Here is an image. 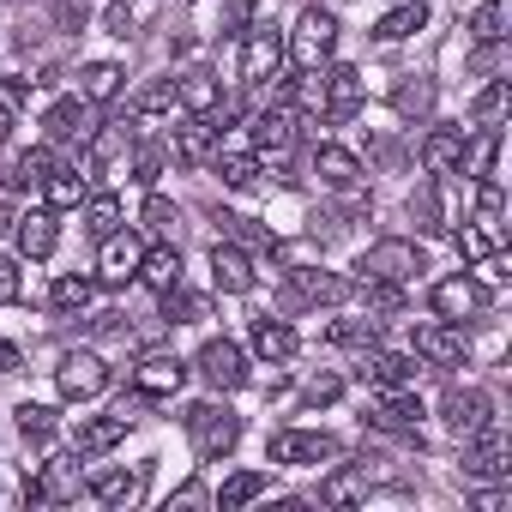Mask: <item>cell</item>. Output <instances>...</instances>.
<instances>
[{
    "instance_id": "cell-46",
    "label": "cell",
    "mask_w": 512,
    "mask_h": 512,
    "mask_svg": "<svg viewBox=\"0 0 512 512\" xmlns=\"http://www.w3.org/2000/svg\"><path fill=\"white\" fill-rule=\"evenodd\" d=\"M133 109H139V121H157V115H169V109H175V79H157V85H145V91L133 97Z\"/></svg>"
},
{
    "instance_id": "cell-43",
    "label": "cell",
    "mask_w": 512,
    "mask_h": 512,
    "mask_svg": "<svg viewBox=\"0 0 512 512\" xmlns=\"http://www.w3.org/2000/svg\"><path fill=\"white\" fill-rule=\"evenodd\" d=\"M43 193H49V205H55V211H67V205H79V199L91 193V181H85V175H73V169H55V175L43 181Z\"/></svg>"
},
{
    "instance_id": "cell-5",
    "label": "cell",
    "mask_w": 512,
    "mask_h": 512,
    "mask_svg": "<svg viewBox=\"0 0 512 512\" xmlns=\"http://www.w3.org/2000/svg\"><path fill=\"white\" fill-rule=\"evenodd\" d=\"M356 272L386 278V284H410V278L428 272V260H422V247H416V241H374V247L362 253V266H356Z\"/></svg>"
},
{
    "instance_id": "cell-20",
    "label": "cell",
    "mask_w": 512,
    "mask_h": 512,
    "mask_svg": "<svg viewBox=\"0 0 512 512\" xmlns=\"http://www.w3.org/2000/svg\"><path fill=\"white\" fill-rule=\"evenodd\" d=\"M13 235H19V253H25V260H49L55 241H61L55 211H25V217H13Z\"/></svg>"
},
{
    "instance_id": "cell-53",
    "label": "cell",
    "mask_w": 512,
    "mask_h": 512,
    "mask_svg": "<svg viewBox=\"0 0 512 512\" xmlns=\"http://www.w3.org/2000/svg\"><path fill=\"white\" fill-rule=\"evenodd\" d=\"M91 0H55V31H85Z\"/></svg>"
},
{
    "instance_id": "cell-18",
    "label": "cell",
    "mask_w": 512,
    "mask_h": 512,
    "mask_svg": "<svg viewBox=\"0 0 512 512\" xmlns=\"http://www.w3.org/2000/svg\"><path fill=\"white\" fill-rule=\"evenodd\" d=\"M416 356H392V350H374L368 362H362V380L368 386H380V392H404V386H416Z\"/></svg>"
},
{
    "instance_id": "cell-4",
    "label": "cell",
    "mask_w": 512,
    "mask_h": 512,
    "mask_svg": "<svg viewBox=\"0 0 512 512\" xmlns=\"http://www.w3.org/2000/svg\"><path fill=\"white\" fill-rule=\"evenodd\" d=\"M193 368H199V380H205L211 392H241V386H247V356H241V344H229V338H205L199 356H193Z\"/></svg>"
},
{
    "instance_id": "cell-23",
    "label": "cell",
    "mask_w": 512,
    "mask_h": 512,
    "mask_svg": "<svg viewBox=\"0 0 512 512\" xmlns=\"http://www.w3.org/2000/svg\"><path fill=\"white\" fill-rule=\"evenodd\" d=\"M314 175H320L326 187H338V193L362 187V163H356L344 145H320V151H314Z\"/></svg>"
},
{
    "instance_id": "cell-12",
    "label": "cell",
    "mask_w": 512,
    "mask_h": 512,
    "mask_svg": "<svg viewBox=\"0 0 512 512\" xmlns=\"http://www.w3.org/2000/svg\"><path fill=\"white\" fill-rule=\"evenodd\" d=\"M127 428H133V416H127V410L91 416V422H79V428H73V452H79V458H97V452L121 446V440H127Z\"/></svg>"
},
{
    "instance_id": "cell-61",
    "label": "cell",
    "mask_w": 512,
    "mask_h": 512,
    "mask_svg": "<svg viewBox=\"0 0 512 512\" xmlns=\"http://www.w3.org/2000/svg\"><path fill=\"white\" fill-rule=\"evenodd\" d=\"M13 133V115H7V103H0V139H7Z\"/></svg>"
},
{
    "instance_id": "cell-27",
    "label": "cell",
    "mask_w": 512,
    "mask_h": 512,
    "mask_svg": "<svg viewBox=\"0 0 512 512\" xmlns=\"http://www.w3.org/2000/svg\"><path fill=\"white\" fill-rule=\"evenodd\" d=\"M488 296H482V284H470V278H446V284H434V308H440V320H464V314H476Z\"/></svg>"
},
{
    "instance_id": "cell-36",
    "label": "cell",
    "mask_w": 512,
    "mask_h": 512,
    "mask_svg": "<svg viewBox=\"0 0 512 512\" xmlns=\"http://www.w3.org/2000/svg\"><path fill=\"white\" fill-rule=\"evenodd\" d=\"M266 488H272V476H266V470H235V476L217 488V506H223V512H235V506H247V500H260Z\"/></svg>"
},
{
    "instance_id": "cell-52",
    "label": "cell",
    "mask_w": 512,
    "mask_h": 512,
    "mask_svg": "<svg viewBox=\"0 0 512 512\" xmlns=\"http://www.w3.org/2000/svg\"><path fill=\"white\" fill-rule=\"evenodd\" d=\"M338 392H344V380H338V374H314V380L302 386V404H308V410H320V404H338Z\"/></svg>"
},
{
    "instance_id": "cell-21",
    "label": "cell",
    "mask_w": 512,
    "mask_h": 512,
    "mask_svg": "<svg viewBox=\"0 0 512 512\" xmlns=\"http://www.w3.org/2000/svg\"><path fill=\"white\" fill-rule=\"evenodd\" d=\"M217 133H223V127H217L211 115L181 121V127H175V163H187V169H193V163H205V157L217 151Z\"/></svg>"
},
{
    "instance_id": "cell-22",
    "label": "cell",
    "mask_w": 512,
    "mask_h": 512,
    "mask_svg": "<svg viewBox=\"0 0 512 512\" xmlns=\"http://www.w3.org/2000/svg\"><path fill=\"white\" fill-rule=\"evenodd\" d=\"M175 103H181V109H193V115H211V109L223 103V85H217V73H205V67L181 73V79H175Z\"/></svg>"
},
{
    "instance_id": "cell-2",
    "label": "cell",
    "mask_w": 512,
    "mask_h": 512,
    "mask_svg": "<svg viewBox=\"0 0 512 512\" xmlns=\"http://www.w3.org/2000/svg\"><path fill=\"white\" fill-rule=\"evenodd\" d=\"M332 49H338V19H332L326 7H308V13L296 19V31H290L284 55H290L302 73H320V67L332 61Z\"/></svg>"
},
{
    "instance_id": "cell-15",
    "label": "cell",
    "mask_w": 512,
    "mask_h": 512,
    "mask_svg": "<svg viewBox=\"0 0 512 512\" xmlns=\"http://www.w3.org/2000/svg\"><path fill=\"white\" fill-rule=\"evenodd\" d=\"M79 494V452L73 458H49L37 470V482L25 476V500H73Z\"/></svg>"
},
{
    "instance_id": "cell-55",
    "label": "cell",
    "mask_w": 512,
    "mask_h": 512,
    "mask_svg": "<svg viewBox=\"0 0 512 512\" xmlns=\"http://www.w3.org/2000/svg\"><path fill=\"white\" fill-rule=\"evenodd\" d=\"M145 223H151V229H175L181 217H175V205H169V199H157V193H151V199H145Z\"/></svg>"
},
{
    "instance_id": "cell-39",
    "label": "cell",
    "mask_w": 512,
    "mask_h": 512,
    "mask_svg": "<svg viewBox=\"0 0 512 512\" xmlns=\"http://www.w3.org/2000/svg\"><path fill=\"white\" fill-rule=\"evenodd\" d=\"M115 91H121V67H115V61H91V67L79 73V97H85V103H109Z\"/></svg>"
},
{
    "instance_id": "cell-49",
    "label": "cell",
    "mask_w": 512,
    "mask_h": 512,
    "mask_svg": "<svg viewBox=\"0 0 512 512\" xmlns=\"http://www.w3.org/2000/svg\"><path fill=\"white\" fill-rule=\"evenodd\" d=\"M506 97H512V91H506V79H494V85H488V91H482V97L470 103V115H476L482 127H494V121L506 115Z\"/></svg>"
},
{
    "instance_id": "cell-7",
    "label": "cell",
    "mask_w": 512,
    "mask_h": 512,
    "mask_svg": "<svg viewBox=\"0 0 512 512\" xmlns=\"http://www.w3.org/2000/svg\"><path fill=\"white\" fill-rule=\"evenodd\" d=\"M440 416H446V434L452 440H470V434H482L488 422H494V404H488V392H476V386H452L446 392V404H440Z\"/></svg>"
},
{
    "instance_id": "cell-60",
    "label": "cell",
    "mask_w": 512,
    "mask_h": 512,
    "mask_svg": "<svg viewBox=\"0 0 512 512\" xmlns=\"http://www.w3.org/2000/svg\"><path fill=\"white\" fill-rule=\"evenodd\" d=\"M13 368H19V356H13V344H7V338H0V374H13Z\"/></svg>"
},
{
    "instance_id": "cell-29",
    "label": "cell",
    "mask_w": 512,
    "mask_h": 512,
    "mask_svg": "<svg viewBox=\"0 0 512 512\" xmlns=\"http://www.w3.org/2000/svg\"><path fill=\"white\" fill-rule=\"evenodd\" d=\"M139 253H145V247H139L133 235L115 229V235L103 241V284H127V278L139 272Z\"/></svg>"
},
{
    "instance_id": "cell-17",
    "label": "cell",
    "mask_w": 512,
    "mask_h": 512,
    "mask_svg": "<svg viewBox=\"0 0 512 512\" xmlns=\"http://www.w3.org/2000/svg\"><path fill=\"white\" fill-rule=\"evenodd\" d=\"M247 139H253V151L284 157L296 145V115L290 109H260V115H253V127H247Z\"/></svg>"
},
{
    "instance_id": "cell-45",
    "label": "cell",
    "mask_w": 512,
    "mask_h": 512,
    "mask_svg": "<svg viewBox=\"0 0 512 512\" xmlns=\"http://www.w3.org/2000/svg\"><path fill=\"white\" fill-rule=\"evenodd\" d=\"M217 175H223V187H253V181H260V157H247V151H223L217 157Z\"/></svg>"
},
{
    "instance_id": "cell-24",
    "label": "cell",
    "mask_w": 512,
    "mask_h": 512,
    "mask_svg": "<svg viewBox=\"0 0 512 512\" xmlns=\"http://www.w3.org/2000/svg\"><path fill=\"white\" fill-rule=\"evenodd\" d=\"M145 494V470H97L91 476V500L103 506H133Z\"/></svg>"
},
{
    "instance_id": "cell-59",
    "label": "cell",
    "mask_w": 512,
    "mask_h": 512,
    "mask_svg": "<svg viewBox=\"0 0 512 512\" xmlns=\"http://www.w3.org/2000/svg\"><path fill=\"white\" fill-rule=\"evenodd\" d=\"M133 181H139V187H151V181H157V157H151V151L133 163Z\"/></svg>"
},
{
    "instance_id": "cell-48",
    "label": "cell",
    "mask_w": 512,
    "mask_h": 512,
    "mask_svg": "<svg viewBox=\"0 0 512 512\" xmlns=\"http://www.w3.org/2000/svg\"><path fill=\"white\" fill-rule=\"evenodd\" d=\"M19 434H25V440H49V434H55V410L25 398V404H19Z\"/></svg>"
},
{
    "instance_id": "cell-51",
    "label": "cell",
    "mask_w": 512,
    "mask_h": 512,
    "mask_svg": "<svg viewBox=\"0 0 512 512\" xmlns=\"http://www.w3.org/2000/svg\"><path fill=\"white\" fill-rule=\"evenodd\" d=\"M332 344H350V350H374V344H380V320H350V326H332Z\"/></svg>"
},
{
    "instance_id": "cell-33",
    "label": "cell",
    "mask_w": 512,
    "mask_h": 512,
    "mask_svg": "<svg viewBox=\"0 0 512 512\" xmlns=\"http://www.w3.org/2000/svg\"><path fill=\"white\" fill-rule=\"evenodd\" d=\"M356 296H362V308L368 314H380V320H398L404 314V284H386V278H356Z\"/></svg>"
},
{
    "instance_id": "cell-54",
    "label": "cell",
    "mask_w": 512,
    "mask_h": 512,
    "mask_svg": "<svg viewBox=\"0 0 512 512\" xmlns=\"http://www.w3.org/2000/svg\"><path fill=\"white\" fill-rule=\"evenodd\" d=\"M253 25V0H223V19H217V31H229V37H241Z\"/></svg>"
},
{
    "instance_id": "cell-10",
    "label": "cell",
    "mask_w": 512,
    "mask_h": 512,
    "mask_svg": "<svg viewBox=\"0 0 512 512\" xmlns=\"http://www.w3.org/2000/svg\"><path fill=\"white\" fill-rule=\"evenodd\" d=\"M43 127H49L55 145H85V139L97 133V103H85V97H61V103L43 115Z\"/></svg>"
},
{
    "instance_id": "cell-38",
    "label": "cell",
    "mask_w": 512,
    "mask_h": 512,
    "mask_svg": "<svg viewBox=\"0 0 512 512\" xmlns=\"http://www.w3.org/2000/svg\"><path fill=\"white\" fill-rule=\"evenodd\" d=\"M85 229H91V241H109L121 229V199L115 193H85Z\"/></svg>"
},
{
    "instance_id": "cell-9",
    "label": "cell",
    "mask_w": 512,
    "mask_h": 512,
    "mask_svg": "<svg viewBox=\"0 0 512 512\" xmlns=\"http://www.w3.org/2000/svg\"><path fill=\"white\" fill-rule=\"evenodd\" d=\"M55 386H61V398H97L109 386V368H103L97 350H73V356H61Z\"/></svg>"
},
{
    "instance_id": "cell-32",
    "label": "cell",
    "mask_w": 512,
    "mask_h": 512,
    "mask_svg": "<svg viewBox=\"0 0 512 512\" xmlns=\"http://www.w3.org/2000/svg\"><path fill=\"white\" fill-rule=\"evenodd\" d=\"M290 290H296V302H338V296H350V284L338 272H308V266L290 272Z\"/></svg>"
},
{
    "instance_id": "cell-8",
    "label": "cell",
    "mask_w": 512,
    "mask_h": 512,
    "mask_svg": "<svg viewBox=\"0 0 512 512\" xmlns=\"http://www.w3.org/2000/svg\"><path fill=\"white\" fill-rule=\"evenodd\" d=\"M338 458V440L320 428H278L272 434V464H326Z\"/></svg>"
},
{
    "instance_id": "cell-26",
    "label": "cell",
    "mask_w": 512,
    "mask_h": 512,
    "mask_svg": "<svg viewBox=\"0 0 512 512\" xmlns=\"http://www.w3.org/2000/svg\"><path fill=\"white\" fill-rule=\"evenodd\" d=\"M458 157H464V127H434V133L422 139V163H428V175H452Z\"/></svg>"
},
{
    "instance_id": "cell-58",
    "label": "cell",
    "mask_w": 512,
    "mask_h": 512,
    "mask_svg": "<svg viewBox=\"0 0 512 512\" xmlns=\"http://www.w3.org/2000/svg\"><path fill=\"white\" fill-rule=\"evenodd\" d=\"M133 31V13H127V0H109V37H127Z\"/></svg>"
},
{
    "instance_id": "cell-40",
    "label": "cell",
    "mask_w": 512,
    "mask_h": 512,
    "mask_svg": "<svg viewBox=\"0 0 512 512\" xmlns=\"http://www.w3.org/2000/svg\"><path fill=\"white\" fill-rule=\"evenodd\" d=\"M91 296H97V284H91V278H55L49 308H55V314H85V308H91Z\"/></svg>"
},
{
    "instance_id": "cell-11",
    "label": "cell",
    "mask_w": 512,
    "mask_h": 512,
    "mask_svg": "<svg viewBox=\"0 0 512 512\" xmlns=\"http://www.w3.org/2000/svg\"><path fill=\"white\" fill-rule=\"evenodd\" d=\"M253 278H260V272H253V260H247L235 241H217V247H211V284H217L223 296H247Z\"/></svg>"
},
{
    "instance_id": "cell-30",
    "label": "cell",
    "mask_w": 512,
    "mask_h": 512,
    "mask_svg": "<svg viewBox=\"0 0 512 512\" xmlns=\"http://www.w3.org/2000/svg\"><path fill=\"white\" fill-rule=\"evenodd\" d=\"M55 169H61V163H55V151H49V145H31V151H19V157H13V175H7V187H13V193H25V187H43Z\"/></svg>"
},
{
    "instance_id": "cell-41",
    "label": "cell",
    "mask_w": 512,
    "mask_h": 512,
    "mask_svg": "<svg viewBox=\"0 0 512 512\" xmlns=\"http://www.w3.org/2000/svg\"><path fill=\"white\" fill-rule=\"evenodd\" d=\"M362 488H368V464H350V470H338L332 482H320V500H326V506H350Z\"/></svg>"
},
{
    "instance_id": "cell-57",
    "label": "cell",
    "mask_w": 512,
    "mask_h": 512,
    "mask_svg": "<svg viewBox=\"0 0 512 512\" xmlns=\"http://www.w3.org/2000/svg\"><path fill=\"white\" fill-rule=\"evenodd\" d=\"M25 97H31V79H19V73L0 79V103H25Z\"/></svg>"
},
{
    "instance_id": "cell-42",
    "label": "cell",
    "mask_w": 512,
    "mask_h": 512,
    "mask_svg": "<svg viewBox=\"0 0 512 512\" xmlns=\"http://www.w3.org/2000/svg\"><path fill=\"white\" fill-rule=\"evenodd\" d=\"M452 241H458L464 260H476V266L488 260V253H500V229H494V223H470V229H458Z\"/></svg>"
},
{
    "instance_id": "cell-25",
    "label": "cell",
    "mask_w": 512,
    "mask_h": 512,
    "mask_svg": "<svg viewBox=\"0 0 512 512\" xmlns=\"http://www.w3.org/2000/svg\"><path fill=\"white\" fill-rule=\"evenodd\" d=\"M133 278H145L157 296H163V290H175V284H181V247H169V241H163V247L139 253V272H133Z\"/></svg>"
},
{
    "instance_id": "cell-1",
    "label": "cell",
    "mask_w": 512,
    "mask_h": 512,
    "mask_svg": "<svg viewBox=\"0 0 512 512\" xmlns=\"http://www.w3.org/2000/svg\"><path fill=\"white\" fill-rule=\"evenodd\" d=\"M272 79H284V31L253 19V25L241 31V85L266 91Z\"/></svg>"
},
{
    "instance_id": "cell-62",
    "label": "cell",
    "mask_w": 512,
    "mask_h": 512,
    "mask_svg": "<svg viewBox=\"0 0 512 512\" xmlns=\"http://www.w3.org/2000/svg\"><path fill=\"white\" fill-rule=\"evenodd\" d=\"M7 229H13V211H7V205H0V235H7Z\"/></svg>"
},
{
    "instance_id": "cell-56",
    "label": "cell",
    "mask_w": 512,
    "mask_h": 512,
    "mask_svg": "<svg viewBox=\"0 0 512 512\" xmlns=\"http://www.w3.org/2000/svg\"><path fill=\"white\" fill-rule=\"evenodd\" d=\"M25 296V278H19V266L13 260H0V302H19Z\"/></svg>"
},
{
    "instance_id": "cell-44",
    "label": "cell",
    "mask_w": 512,
    "mask_h": 512,
    "mask_svg": "<svg viewBox=\"0 0 512 512\" xmlns=\"http://www.w3.org/2000/svg\"><path fill=\"white\" fill-rule=\"evenodd\" d=\"M410 217H416V229H422V235L446 229V223H440V181H422V187L410 193Z\"/></svg>"
},
{
    "instance_id": "cell-6",
    "label": "cell",
    "mask_w": 512,
    "mask_h": 512,
    "mask_svg": "<svg viewBox=\"0 0 512 512\" xmlns=\"http://www.w3.org/2000/svg\"><path fill=\"white\" fill-rule=\"evenodd\" d=\"M416 356L434 368H458V362H470V332L458 320H428V326H416Z\"/></svg>"
},
{
    "instance_id": "cell-16",
    "label": "cell",
    "mask_w": 512,
    "mask_h": 512,
    "mask_svg": "<svg viewBox=\"0 0 512 512\" xmlns=\"http://www.w3.org/2000/svg\"><path fill=\"white\" fill-rule=\"evenodd\" d=\"M133 386H139L145 398H175V392L187 386V362H175V356H145V362L133 368Z\"/></svg>"
},
{
    "instance_id": "cell-3",
    "label": "cell",
    "mask_w": 512,
    "mask_h": 512,
    "mask_svg": "<svg viewBox=\"0 0 512 512\" xmlns=\"http://www.w3.org/2000/svg\"><path fill=\"white\" fill-rule=\"evenodd\" d=\"M187 434H193V452L199 458H229L235 440H241V416L229 404H193L187 410Z\"/></svg>"
},
{
    "instance_id": "cell-31",
    "label": "cell",
    "mask_w": 512,
    "mask_h": 512,
    "mask_svg": "<svg viewBox=\"0 0 512 512\" xmlns=\"http://www.w3.org/2000/svg\"><path fill=\"white\" fill-rule=\"evenodd\" d=\"M470 37H476L482 49L506 43V37H512V0H488V7H476V13H470Z\"/></svg>"
},
{
    "instance_id": "cell-47",
    "label": "cell",
    "mask_w": 512,
    "mask_h": 512,
    "mask_svg": "<svg viewBox=\"0 0 512 512\" xmlns=\"http://www.w3.org/2000/svg\"><path fill=\"white\" fill-rule=\"evenodd\" d=\"M199 314H205V302H199V296H187L181 284H175V290H163V320H169V326H187V320H199Z\"/></svg>"
},
{
    "instance_id": "cell-14",
    "label": "cell",
    "mask_w": 512,
    "mask_h": 512,
    "mask_svg": "<svg viewBox=\"0 0 512 512\" xmlns=\"http://www.w3.org/2000/svg\"><path fill=\"white\" fill-rule=\"evenodd\" d=\"M512 464H506V434L488 422L482 434H470V452H464V476H476V482H488V476H506Z\"/></svg>"
},
{
    "instance_id": "cell-35",
    "label": "cell",
    "mask_w": 512,
    "mask_h": 512,
    "mask_svg": "<svg viewBox=\"0 0 512 512\" xmlns=\"http://www.w3.org/2000/svg\"><path fill=\"white\" fill-rule=\"evenodd\" d=\"M253 350H260L266 362H290L296 356V332L284 320H253Z\"/></svg>"
},
{
    "instance_id": "cell-34",
    "label": "cell",
    "mask_w": 512,
    "mask_h": 512,
    "mask_svg": "<svg viewBox=\"0 0 512 512\" xmlns=\"http://www.w3.org/2000/svg\"><path fill=\"white\" fill-rule=\"evenodd\" d=\"M392 109L404 115V121H422V115H434V79H422V73H410L398 91H392Z\"/></svg>"
},
{
    "instance_id": "cell-37",
    "label": "cell",
    "mask_w": 512,
    "mask_h": 512,
    "mask_svg": "<svg viewBox=\"0 0 512 512\" xmlns=\"http://www.w3.org/2000/svg\"><path fill=\"white\" fill-rule=\"evenodd\" d=\"M494 157H500V127H482V133H476V145L464 139V157H458V169L482 181V175H494Z\"/></svg>"
},
{
    "instance_id": "cell-13",
    "label": "cell",
    "mask_w": 512,
    "mask_h": 512,
    "mask_svg": "<svg viewBox=\"0 0 512 512\" xmlns=\"http://www.w3.org/2000/svg\"><path fill=\"white\" fill-rule=\"evenodd\" d=\"M320 103H326V121H350L362 109V73L356 67H332L320 79Z\"/></svg>"
},
{
    "instance_id": "cell-28",
    "label": "cell",
    "mask_w": 512,
    "mask_h": 512,
    "mask_svg": "<svg viewBox=\"0 0 512 512\" xmlns=\"http://www.w3.org/2000/svg\"><path fill=\"white\" fill-rule=\"evenodd\" d=\"M416 31H428V7H422V0H398V7L374 25V43H404Z\"/></svg>"
},
{
    "instance_id": "cell-50",
    "label": "cell",
    "mask_w": 512,
    "mask_h": 512,
    "mask_svg": "<svg viewBox=\"0 0 512 512\" xmlns=\"http://www.w3.org/2000/svg\"><path fill=\"white\" fill-rule=\"evenodd\" d=\"M500 211H506V193H500L494 175H482L476 181V223H500Z\"/></svg>"
},
{
    "instance_id": "cell-19",
    "label": "cell",
    "mask_w": 512,
    "mask_h": 512,
    "mask_svg": "<svg viewBox=\"0 0 512 512\" xmlns=\"http://www.w3.org/2000/svg\"><path fill=\"white\" fill-rule=\"evenodd\" d=\"M368 422H374V428H386V434H416V422H422L416 386H404V392H386V398L368 410Z\"/></svg>"
}]
</instances>
